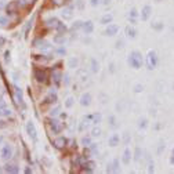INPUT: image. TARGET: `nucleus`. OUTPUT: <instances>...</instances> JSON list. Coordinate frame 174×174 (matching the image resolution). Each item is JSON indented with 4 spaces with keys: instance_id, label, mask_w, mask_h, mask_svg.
I'll return each mask as SVG.
<instances>
[{
    "instance_id": "obj_34",
    "label": "nucleus",
    "mask_w": 174,
    "mask_h": 174,
    "mask_svg": "<svg viewBox=\"0 0 174 174\" xmlns=\"http://www.w3.org/2000/svg\"><path fill=\"white\" fill-rule=\"evenodd\" d=\"M78 64H79V61H78V58H69V61H68V68H76L78 66Z\"/></svg>"
},
{
    "instance_id": "obj_30",
    "label": "nucleus",
    "mask_w": 174,
    "mask_h": 174,
    "mask_svg": "<svg viewBox=\"0 0 174 174\" xmlns=\"http://www.w3.org/2000/svg\"><path fill=\"white\" fill-rule=\"evenodd\" d=\"M100 70V64L97 62V60H94V58H91V72L97 73Z\"/></svg>"
},
{
    "instance_id": "obj_23",
    "label": "nucleus",
    "mask_w": 174,
    "mask_h": 174,
    "mask_svg": "<svg viewBox=\"0 0 174 174\" xmlns=\"http://www.w3.org/2000/svg\"><path fill=\"white\" fill-rule=\"evenodd\" d=\"M14 90H15V98H17V102H19V104H21V107H22V108H25V105H23L22 90H21V88H18V87H15V88H14Z\"/></svg>"
},
{
    "instance_id": "obj_45",
    "label": "nucleus",
    "mask_w": 174,
    "mask_h": 174,
    "mask_svg": "<svg viewBox=\"0 0 174 174\" xmlns=\"http://www.w3.org/2000/svg\"><path fill=\"white\" fill-rule=\"evenodd\" d=\"M100 3H101V0H90V6H93V7L100 6Z\"/></svg>"
},
{
    "instance_id": "obj_41",
    "label": "nucleus",
    "mask_w": 174,
    "mask_h": 174,
    "mask_svg": "<svg viewBox=\"0 0 174 174\" xmlns=\"http://www.w3.org/2000/svg\"><path fill=\"white\" fill-rule=\"evenodd\" d=\"M133 90H134V93H137V94H138V93H141V91L144 90V86H142V84H140V83H138V84H135Z\"/></svg>"
},
{
    "instance_id": "obj_49",
    "label": "nucleus",
    "mask_w": 174,
    "mask_h": 174,
    "mask_svg": "<svg viewBox=\"0 0 174 174\" xmlns=\"http://www.w3.org/2000/svg\"><path fill=\"white\" fill-rule=\"evenodd\" d=\"M162 151H164V142H160V145H159V148H158V155H160Z\"/></svg>"
},
{
    "instance_id": "obj_42",
    "label": "nucleus",
    "mask_w": 174,
    "mask_h": 174,
    "mask_svg": "<svg viewBox=\"0 0 174 174\" xmlns=\"http://www.w3.org/2000/svg\"><path fill=\"white\" fill-rule=\"evenodd\" d=\"M73 102H75V101H73V98H72V97H69V98L65 101V107L66 108H72L73 107Z\"/></svg>"
},
{
    "instance_id": "obj_43",
    "label": "nucleus",
    "mask_w": 174,
    "mask_h": 174,
    "mask_svg": "<svg viewBox=\"0 0 174 174\" xmlns=\"http://www.w3.org/2000/svg\"><path fill=\"white\" fill-rule=\"evenodd\" d=\"M109 125H111L112 127H116V119H115L113 115H111V116H109Z\"/></svg>"
},
{
    "instance_id": "obj_40",
    "label": "nucleus",
    "mask_w": 174,
    "mask_h": 174,
    "mask_svg": "<svg viewBox=\"0 0 174 174\" xmlns=\"http://www.w3.org/2000/svg\"><path fill=\"white\" fill-rule=\"evenodd\" d=\"M78 10H83L84 8V3H83V0H76V6H75Z\"/></svg>"
},
{
    "instance_id": "obj_61",
    "label": "nucleus",
    "mask_w": 174,
    "mask_h": 174,
    "mask_svg": "<svg viewBox=\"0 0 174 174\" xmlns=\"http://www.w3.org/2000/svg\"><path fill=\"white\" fill-rule=\"evenodd\" d=\"M155 2H158V3H159V2H162V0H155Z\"/></svg>"
},
{
    "instance_id": "obj_31",
    "label": "nucleus",
    "mask_w": 174,
    "mask_h": 174,
    "mask_svg": "<svg viewBox=\"0 0 174 174\" xmlns=\"http://www.w3.org/2000/svg\"><path fill=\"white\" fill-rule=\"evenodd\" d=\"M141 156H142V149H141L140 146H137V148H135V151H134V160L135 162H140Z\"/></svg>"
},
{
    "instance_id": "obj_18",
    "label": "nucleus",
    "mask_w": 174,
    "mask_h": 174,
    "mask_svg": "<svg viewBox=\"0 0 174 174\" xmlns=\"http://www.w3.org/2000/svg\"><path fill=\"white\" fill-rule=\"evenodd\" d=\"M82 29H83V32L86 35H91L94 32V23L93 21H86L83 22V26H82Z\"/></svg>"
},
{
    "instance_id": "obj_29",
    "label": "nucleus",
    "mask_w": 174,
    "mask_h": 174,
    "mask_svg": "<svg viewBox=\"0 0 174 174\" xmlns=\"http://www.w3.org/2000/svg\"><path fill=\"white\" fill-rule=\"evenodd\" d=\"M35 2H36V0H17V3L19 4V7H26V6H31V4H33Z\"/></svg>"
},
{
    "instance_id": "obj_1",
    "label": "nucleus",
    "mask_w": 174,
    "mask_h": 174,
    "mask_svg": "<svg viewBox=\"0 0 174 174\" xmlns=\"http://www.w3.org/2000/svg\"><path fill=\"white\" fill-rule=\"evenodd\" d=\"M127 62L133 69H141V66L144 65V57L141 54V51H138V50L131 51L127 58Z\"/></svg>"
},
{
    "instance_id": "obj_6",
    "label": "nucleus",
    "mask_w": 174,
    "mask_h": 174,
    "mask_svg": "<svg viewBox=\"0 0 174 174\" xmlns=\"http://www.w3.org/2000/svg\"><path fill=\"white\" fill-rule=\"evenodd\" d=\"M151 15H152V7L149 4H145L142 7V10H141V13H140L141 21H148V19L151 18Z\"/></svg>"
},
{
    "instance_id": "obj_36",
    "label": "nucleus",
    "mask_w": 174,
    "mask_h": 174,
    "mask_svg": "<svg viewBox=\"0 0 174 174\" xmlns=\"http://www.w3.org/2000/svg\"><path fill=\"white\" fill-rule=\"evenodd\" d=\"M51 3L55 7H62V6L66 4V0H51Z\"/></svg>"
},
{
    "instance_id": "obj_14",
    "label": "nucleus",
    "mask_w": 174,
    "mask_h": 174,
    "mask_svg": "<svg viewBox=\"0 0 174 174\" xmlns=\"http://www.w3.org/2000/svg\"><path fill=\"white\" fill-rule=\"evenodd\" d=\"M73 10H75V7H73V6H66V7H64L62 13H61L62 18L64 19H70L73 17Z\"/></svg>"
},
{
    "instance_id": "obj_38",
    "label": "nucleus",
    "mask_w": 174,
    "mask_h": 174,
    "mask_svg": "<svg viewBox=\"0 0 174 174\" xmlns=\"http://www.w3.org/2000/svg\"><path fill=\"white\" fill-rule=\"evenodd\" d=\"M101 135V129L100 127H94L91 130V137H100Z\"/></svg>"
},
{
    "instance_id": "obj_12",
    "label": "nucleus",
    "mask_w": 174,
    "mask_h": 174,
    "mask_svg": "<svg viewBox=\"0 0 174 174\" xmlns=\"http://www.w3.org/2000/svg\"><path fill=\"white\" fill-rule=\"evenodd\" d=\"M62 75L64 73L61 72L60 69H57V68H55V69H53V73H51V79H53V83L54 84H60L61 83V80H62Z\"/></svg>"
},
{
    "instance_id": "obj_15",
    "label": "nucleus",
    "mask_w": 174,
    "mask_h": 174,
    "mask_svg": "<svg viewBox=\"0 0 174 174\" xmlns=\"http://www.w3.org/2000/svg\"><path fill=\"white\" fill-rule=\"evenodd\" d=\"M131 156H133L131 149L130 148H126L125 151H123V155H122V163L123 164H129V163H130V160L133 159Z\"/></svg>"
},
{
    "instance_id": "obj_5",
    "label": "nucleus",
    "mask_w": 174,
    "mask_h": 174,
    "mask_svg": "<svg viewBox=\"0 0 174 174\" xmlns=\"http://www.w3.org/2000/svg\"><path fill=\"white\" fill-rule=\"evenodd\" d=\"M26 133H28V135L31 137V140L33 141V142H36V141H37V130H36L35 123L31 122V120L26 123Z\"/></svg>"
},
{
    "instance_id": "obj_37",
    "label": "nucleus",
    "mask_w": 174,
    "mask_h": 174,
    "mask_svg": "<svg viewBox=\"0 0 174 174\" xmlns=\"http://www.w3.org/2000/svg\"><path fill=\"white\" fill-rule=\"evenodd\" d=\"M82 26H83V22L82 21H75L72 25V31H78V29H82Z\"/></svg>"
},
{
    "instance_id": "obj_51",
    "label": "nucleus",
    "mask_w": 174,
    "mask_h": 174,
    "mask_svg": "<svg viewBox=\"0 0 174 174\" xmlns=\"http://www.w3.org/2000/svg\"><path fill=\"white\" fill-rule=\"evenodd\" d=\"M62 79H64V82H65V84H69V75H62Z\"/></svg>"
},
{
    "instance_id": "obj_35",
    "label": "nucleus",
    "mask_w": 174,
    "mask_h": 174,
    "mask_svg": "<svg viewBox=\"0 0 174 174\" xmlns=\"http://www.w3.org/2000/svg\"><path fill=\"white\" fill-rule=\"evenodd\" d=\"M11 113H13V111H11V109H8V108H3V109H0V115H2V116H4V117L11 116Z\"/></svg>"
},
{
    "instance_id": "obj_13",
    "label": "nucleus",
    "mask_w": 174,
    "mask_h": 174,
    "mask_svg": "<svg viewBox=\"0 0 174 174\" xmlns=\"http://www.w3.org/2000/svg\"><path fill=\"white\" fill-rule=\"evenodd\" d=\"M117 32H119V26L116 23H109V25H107V29H105V35L107 36H116Z\"/></svg>"
},
{
    "instance_id": "obj_16",
    "label": "nucleus",
    "mask_w": 174,
    "mask_h": 174,
    "mask_svg": "<svg viewBox=\"0 0 174 174\" xmlns=\"http://www.w3.org/2000/svg\"><path fill=\"white\" fill-rule=\"evenodd\" d=\"M3 170H4L6 173H8V174H17V173H19V167L17 166V164H13V163H7Z\"/></svg>"
},
{
    "instance_id": "obj_58",
    "label": "nucleus",
    "mask_w": 174,
    "mask_h": 174,
    "mask_svg": "<svg viewBox=\"0 0 174 174\" xmlns=\"http://www.w3.org/2000/svg\"><path fill=\"white\" fill-rule=\"evenodd\" d=\"M101 2H102V3H104V4H109V3H111V2H112V0H101Z\"/></svg>"
},
{
    "instance_id": "obj_47",
    "label": "nucleus",
    "mask_w": 174,
    "mask_h": 174,
    "mask_svg": "<svg viewBox=\"0 0 174 174\" xmlns=\"http://www.w3.org/2000/svg\"><path fill=\"white\" fill-rule=\"evenodd\" d=\"M58 112H60V107H57L55 109H53V111L50 112V116H55V115H58Z\"/></svg>"
},
{
    "instance_id": "obj_44",
    "label": "nucleus",
    "mask_w": 174,
    "mask_h": 174,
    "mask_svg": "<svg viewBox=\"0 0 174 174\" xmlns=\"http://www.w3.org/2000/svg\"><path fill=\"white\" fill-rule=\"evenodd\" d=\"M7 23H8L7 18H0V25H2L3 28H6V26H7Z\"/></svg>"
},
{
    "instance_id": "obj_33",
    "label": "nucleus",
    "mask_w": 174,
    "mask_h": 174,
    "mask_svg": "<svg viewBox=\"0 0 174 174\" xmlns=\"http://www.w3.org/2000/svg\"><path fill=\"white\" fill-rule=\"evenodd\" d=\"M55 31H57L58 33H65V32H66V25L60 21V23L57 25V29H55Z\"/></svg>"
},
{
    "instance_id": "obj_55",
    "label": "nucleus",
    "mask_w": 174,
    "mask_h": 174,
    "mask_svg": "<svg viewBox=\"0 0 174 174\" xmlns=\"http://www.w3.org/2000/svg\"><path fill=\"white\" fill-rule=\"evenodd\" d=\"M23 173H25V174H32V169H31V167H26V169L23 170Z\"/></svg>"
},
{
    "instance_id": "obj_2",
    "label": "nucleus",
    "mask_w": 174,
    "mask_h": 174,
    "mask_svg": "<svg viewBox=\"0 0 174 174\" xmlns=\"http://www.w3.org/2000/svg\"><path fill=\"white\" fill-rule=\"evenodd\" d=\"M158 62H159V58H158V54H156V51H148V54H146L145 57V64H146V68H148L149 70L155 69L156 66H158Z\"/></svg>"
},
{
    "instance_id": "obj_8",
    "label": "nucleus",
    "mask_w": 174,
    "mask_h": 174,
    "mask_svg": "<svg viewBox=\"0 0 174 174\" xmlns=\"http://www.w3.org/2000/svg\"><path fill=\"white\" fill-rule=\"evenodd\" d=\"M82 173H94L95 170V163L93 160H86L82 163Z\"/></svg>"
},
{
    "instance_id": "obj_59",
    "label": "nucleus",
    "mask_w": 174,
    "mask_h": 174,
    "mask_svg": "<svg viewBox=\"0 0 174 174\" xmlns=\"http://www.w3.org/2000/svg\"><path fill=\"white\" fill-rule=\"evenodd\" d=\"M3 7H4V3H3V2H0V10H2Z\"/></svg>"
},
{
    "instance_id": "obj_28",
    "label": "nucleus",
    "mask_w": 174,
    "mask_h": 174,
    "mask_svg": "<svg viewBox=\"0 0 174 174\" xmlns=\"http://www.w3.org/2000/svg\"><path fill=\"white\" fill-rule=\"evenodd\" d=\"M54 43L61 44V46H62V44L65 43V36H64L62 33H60V35H57V36H54Z\"/></svg>"
},
{
    "instance_id": "obj_22",
    "label": "nucleus",
    "mask_w": 174,
    "mask_h": 174,
    "mask_svg": "<svg viewBox=\"0 0 174 174\" xmlns=\"http://www.w3.org/2000/svg\"><path fill=\"white\" fill-rule=\"evenodd\" d=\"M126 36L130 37V39H134L135 36H137V29L134 28V26H126Z\"/></svg>"
},
{
    "instance_id": "obj_27",
    "label": "nucleus",
    "mask_w": 174,
    "mask_h": 174,
    "mask_svg": "<svg viewBox=\"0 0 174 174\" xmlns=\"http://www.w3.org/2000/svg\"><path fill=\"white\" fill-rule=\"evenodd\" d=\"M138 129H142V130H144V129H146V127H148V120H146L145 119V117H141V119H138Z\"/></svg>"
},
{
    "instance_id": "obj_19",
    "label": "nucleus",
    "mask_w": 174,
    "mask_h": 174,
    "mask_svg": "<svg viewBox=\"0 0 174 174\" xmlns=\"http://www.w3.org/2000/svg\"><path fill=\"white\" fill-rule=\"evenodd\" d=\"M119 142H120V137H119V134H112L111 137L108 138V145L109 146H117L119 145Z\"/></svg>"
},
{
    "instance_id": "obj_17",
    "label": "nucleus",
    "mask_w": 174,
    "mask_h": 174,
    "mask_svg": "<svg viewBox=\"0 0 174 174\" xmlns=\"http://www.w3.org/2000/svg\"><path fill=\"white\" fill-rule=\"evenodd\" d=\"M91 94L90 93H84V94H82V97H80V105L82 107H88V105L91 104Z\"/></svg>"
},
{
    "instance_id": "obj_52",
    "label": "nucleus",
    "mask_w": 174,
    "mask_h": 174,
    "mask_svg": "<svg viewBox=\"0 0 174 174\" xmlns=\"http://www.w3.org/2000/svg\"><path fill=\"white\" fill-rule=\"evenodd\" d=\"M153 172H155V169H153V162H152V163L148 164V173H153Z\"/></svg>"
},
{
    "instance_id": "obj_7",
    "label": "nucleus",
    "mask_w": 174,
    "mask_h": 174,
    "mask_svg": "<svg viewBox=\"0 0 174 174\" xmlns=\"http://www.w3.org/2000/svg\"><path fill=\"white\" fill-rule=\"evenodd\" d=\"M50 129H51L53 134H60L64 130V123L58 122V120H51L50 122Z\"/></svg>"
},
{
    "instance_id": "obj_50",
    "label": "nucleus",
    "mask_w": 174,
    "mask_h": 174,
    "mask_svg": "<svg viewBox=\"0 0 174 174\" xmlns=\"http://www.w3.org/2000/svg\"><path fill=\"white\" fill-rule=\"evenodd\" d=\"M4 60H6V62H10V51H6L4 53Z\"/></svg>"
},
{
    "instance_id": "obj_62",
    "label": "nucleus",
    "mask_w": 174,
    "mask_h": 174,
    "mask_svg": "<svg viewBox=\"0 0 174 174\" xmlns=\"http://www.w3.org/2000/svg\"><path fill=\"white\" fill-rule=\"evenodd\" d=\"M172 153H173V155H174V148H173V152H172Z\"/></svg>"
},
{
    "instance_id": "obj_20",
    "label": "nucleus",
    "mask_w": 174,
    "mask_h": 174,
    "mask_svg": "<svg viewBox=\"0 0 174 174\" xmlns=\"http://www.w3.org/2000/svg\"><path fill=\"white\" fill-rule=\"evenodd\" d=\"M57 102V94L55 91H50L49 95L44 98V104H55Z\"/></svg>"
},
{
    "instance_id": "obj_11",
    "label": "nucleus",
    "mask_w": 174,
    "mask_h": 174,
    "mask_svg": "<svg viewBox=\"0 0 174 174\" xmlns=\"http://www.w3.org/2000/svg\"><path fill=\"white\" fill-rule=\"evenodd\" d=\"M120 164H119V159H113L111 163L107 166V173H117L120 172Z\"/></svg>"
},
{
    "instance_id": "obj_54",
    "label": "nucleus",
    "mask_w": 174,
    "mask_h": 174,
    "mask_svg": "<svg viewBox=\"0 0 174 174\" xmlns=\"http://www.w3.org/2000/svg\"><path fill=\"white\" fill-rule=\"evenodd\" d=\"M4 43H6V39H4L3 36H0V47L4 46Z\"/></svg>"
},
{
    "instance_id": "obj_60",
    "label": "nucleus",
    "mask_w": 174,
    "mask_h": 174,
    "mask_svg": "<svg viewBox=\"0 0 174 174\" xmlns=\"http://www.w3.org/2000/svg\"><path fill=\"white\" fill-rule=\"evenodd\" d=\"M3 142V137H0V144H2Z\"/></svg>"
},
{
    "instance_id": "obj_24",
    "label": "nucleus",
    "mask_w": 174,
    "mask_h": 174,
    "mask_svg": "<svg viewBox=\"0 0 174 174\" xmlns=\"http://www.w3.org/2000/svg\"><path fill=\"white\" fill-rule=\"evenodd\" d=\"M112 21H113V15H112V14H105V15L101 17L102 25H109V23H112Z\"/></svg>"
},
{
    "instance_id": "obj_3",
    "label": "nucleus",
    "mask_w": 174,
    "mask_h": 174,
    "mask_svg": "<svg viewBox=\"0 0 174 174\" xmlns=\"http://www.w3.org/2000/svg\"><path fill=\"white\" fill-rule=\"evenodd\" d=\"M33 78L36 79L37 83H47L49 75H47V72L43 69V68H35V70H33Z\"/></svg>"
},
{
    "instance_id": "obj_4",
    "label": "nucleus",
    "mask_w": 174,
    "mask_h": 174,
    "mask_svg": "<svg viewBox=\"0 0 174 174\" xmlns=\"http://www.w3.org/2000/svg\"><path fill=\"white\" fill-rule=\"evenodd\" d=\"M13 146L10 145V144H4V145L2 146V151H0V158L3 159V160H10L11 158H13Z\"/></svg>"
},
{
    "instance_id": "obj_9",
    "label": "nucleus",
    "mask_w": 174,
    "mask_h": 174,
    "mask_svg": "<svg viewBox=\"0 0 174 174\" xmlns=\"http://www.w3.org/2000/svg\"><path fill=\"white\" fill-rule=\"evenodd\" d=\"M18 7H19V4L17 3V0H14V2H10L7 6H6V11H7V15H14V14L18 11Z\"/></svg>"
},
{
    "instance_id": "obj_25",
    "label": "nucleus",
    "mask_w": 174,
    "mask_h": 174,
    "mask_svg": "<svg viewBox=\"0 0 174 174\" xmlns=\"http://www.w3.org/2000/svg\"><path fill=\"white\" fill-rule=\"evenodd\" d=\"M151 28L152 29H155V31H163V28H164V23L162 22V21H156V22H152L151 23Z\"/></svg>"
},
{
    "instance_id": "obj_57",
    "label": "nucleus",
    "mask_w": 174,
    "mask_h": 174,
    "mask_svg": "<svg viewBox=\"0 0 174 174\" xmlns=\"http://www.w3.org/2000/svg\"><path fill=\"white\" fill-rule=\"evenodd\" d=\"M122 44H123V42H116V47L117 49H120V47H123Z\"/></svg>"
},
{
    "instance_id": "obj_56",
    "label": "nucleus",
    "mask_w": 174,
    "mask_h": 174,
    "mask_svg": "<svg viewBox=\"0 0 174 174\" xmlns=\"http://www.w3.org/2000/svg\"><path fill=\"white\" fill-rule=\"evenodd\" d=\"M129 140H130V138H129V134L126 133L125 134V144H129Z\"/></svg>"
},
{
    "instance_id": "obj_10",
    "label": "nucleus",
    "mask_w": 174,
    "mask_h": 174,
    "mask_svg": "<svg viewBox=\"0 0 174 174\" xmlns=\"http://www.w3.org/2000/svg\"><path fill=\"white\" fill-rule=\"evenodd\" d=\"M53 145H54V148H57V149H64L68 145V140L65 137H58L53 141Z\"/></svg>"
},
{
    "instance_id": "obj_48",
    "label": "nucleus",
    "mask_w": 174,
    "mask_h": 174,
    "mask_svg": "<svg viewBox=\"0 0 174 174\" xmlns=\"http://www.w3.org/2000/svg\"><path fill=\"white\" fill-rule=\"evenodd\" d=\"M57 53H58L60 55H65V54H66V50L64 49V47H60V49L57 50Z\"/></svg>"
},
{
    "instance_id": "obj_21",
    "label": "nucleus",
    "mask_w": 174,
    "mask_h": 174,
    "mask_svg": "<svg viewBox=\"0 0 174 174\" xmlns=\"http://www.w3.org/2000/svg\"><path fill=\"white\" fill-rule=\"evenodd\" d=\"M44 23H46L47 28H53V29H57V25L60 23V21H58L57 18H54V17H51V18L46 19L44 21Z\"/></svg>"
},
{
    "instance_id": "obj_26",
    "label": "nucleus",
    "mask_w": 174,
    "mask_h": 174,
    "mask_svg": "<svg viewBox=\"0 0 174 174\" xmlns=\"http://www.w3.org/2000/svg\"><path fill=\"white\" fill-rule=\"evenodd\" d=\"M101 120H102L101 113H93L91 115V123H93V125H98V123H101Z\"/></svg>"
},
{
    "instance_id": "obj_32",
    "label": "nucleus",
    "mask_w": 174,
    "mask_h": 174,
    "mask_svg": "<svg viewBox=\"0 0 174 174\" xmlns=\"http://www.w3.org/2000/svg\"><path fill=\"white\" fill-rule=\"evenodd\" d=\"M138 17V13H137V10L135 8H131V11H130V14H129V18H130V21L133 23H135V18Z\"/></svg>"
},
{
    "instance_id": "obj_39",
    "label": "nucleus",
    "mask_w": 174,
    "mask_h": 174,
    "mask_svg": "<svg viewBox=\"0 0 174 174\" xmlns=\"http://www.w3.org/2000/svg\"><path fill=\"white\" fill-rule=\"evenodd\" d=\"M82 144H83L84 146H90V144H91V137H83V138H82Z\"/></svg>"
},
{
    "instance_id": "obj_46",
    "label": "nucleus",
    "mask_w": 174,
    "mask_h": 174,
    "mask_svg": "<svg viewBox=\"0 0 174 174\" xmlns=\"http://www.w3.org/2000/svg\"><path fill=\"white\" fill-rule=\"evenodd\" d=\"M31 28H32V21H29L28 23H26V26H25V35L29 33V29Z\"/></svg>"
},
{
    "instance_id": "obj_53",
    "label": "nucleus",
    "mask_w": 174,
    "mask_h": 174,
    "mask_svg": "<svg viewBox=\"0 0 174 174\" xmlns=\"http://www.w3.org/2000/svg\"><path fill=\"white\" fill-rule=\"evenodd\" d=\"M3 108H6V101L3 98H0V109H3Z\"/></svg>"
}]
</instances>
